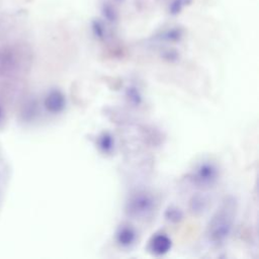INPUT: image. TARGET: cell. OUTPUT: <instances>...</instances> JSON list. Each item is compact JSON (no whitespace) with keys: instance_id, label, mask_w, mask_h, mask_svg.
<instances>
[{"instance_id":"cell-8","label":"cell","mask_w":259,"mask_h":259,"mask_svg":"<svg viewBox=\"0 0 259 259\" xmlns=\"http://www.w3.org/2000/svg\"><path fill=\"white\" fill-rule=\"evenodd\" d=\"M181 217H182V213L177 208H169L167 210V219L170 220V221L177 222V221H179L181 219Z\"/></svg>"},{"instance_id":"cell-3","label":"cell","mask_w":259,"mask_h":259,"mask_svg":"<svg viewBox=\"0 0 259 259\" xmlns=\"http://www.w3.org/2000/svg\"><path fill=\"white\" fill-rule=\"evenodd\" d=\"M219 177L218 168L211 163H202L198 165L192 173V181L199 187H208L213 185Z\"/></svg>"},{"instance_id":"cell-7","label":"cell","mask_w":259,"mask_h":259,"mask_svg":"<svg viewBox=\"0 0 259 259\" xmlns=\"http://www.w3.org/2000/svg\"><path fill=\"white\" fill-rule=\"evenodd\" d=\"M99 147L102 151L104 152H109L111 151L112 147H113V141H112V138L111 136L107 135V134H104L102 137H100V140H99Z\"/></svg>"},{"instance_id":"cell-9","label":"cell","mask_w":259,"mask_h":259,"mask_svg":"<svg viewBox=\"0 0 259 259\" xmlns=\"http://www.w3.org/2000/svg\"><path fill=\"white\" fill-rule=\"evenodd\" d=\"M1 114H2V110H1V107H0V117H1Z\"/></svg>"},{"instance_id":"cell-4","label":"cell","mask_w":259,"mask_h":259,"mask_svg":"<svg viewBox=\"0 0 259 259\" xmlns=\"http://www.w3.org/2000/svg\"><path fill=\"white\" fill-rule=\"evenodd\" d=\"M46 109L51 113H59L63 111L66 105L64 94L60 90H51L44 101Z\"/></svg>"},{"instance_id":"cell-2","label":"cell","mask_w":259,"mask_h":259,"mask_svg":"<svg viewBox=\"0 0 259 259\" xmlns=\"http://www.w3.org/2000/svg\"><path fill=\"white\" fill-rule=\"evenodd\" d=\"M154 198L147 192L134 194L126 203V212L136 219L148 217L154 209Z\"/></svg>"},{"instance_id":"cell-5","label":"cell","mask_w":259,"mask_h":259,"mask_svg":"<svg viewBox=\"0 0 259 259\" xmlns=\"http://www.w3.org/2000/svg\"><path fill=\"white\" fill-rule=\"evenodd\" d=\"M171 240L165 234H158L154 236L150 242V250L156 255H164L171 248Z\"/></svg>"},{"instance_id":"cell-6","label":"cell","mask_w":259,"mask_h":259,"mask_svg":"<svg viewBox=\"0 0 259 259\" xmlns=\"http://www.w3.org/2000/svg\"><path fill=\"white\" fill-rule=\"evenodd\" d=\"M116 241L122 247L132 246L136 241L135 230L128 226L121 227L116 234Z\"/></svg>"},{"instance_id":"cell-1","label":"cell","mask_w":259,"mask_h":259,"mask_svg":"<svg viewBox=\"0 0 259 259\" xmlns=\"http://www.w3.org/2000/svg\"><path fill=\"white\" fill-rule=\"evenodd\" d=\"M236 212L234 199H226L222 207L210 220L207 227V237L214 244L224 243L230 236Z\"/></svg>"}]
</instances>
